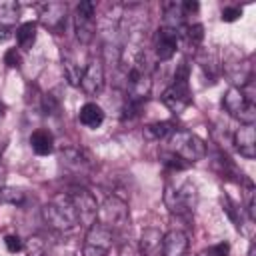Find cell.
Instances as JSON below:
<instances>
[{
    "label": "cell",
    "mask_w": 256,
    "mask_h": 256,
    "mask_svg": "<svg viewBox=\"0 0 256 256\" xmlns=\"http://www.w3.org/2000/svg\"><path fill=\"white\" fill-rule=\"evenodd\" d=\"M180 6H182V14H184V18H186V16L196 14V12H198V8H200V6H198V2H190V0H188V2H182Z\"/></svg>",
    "instance_id": "34"
},
{
    "label": "cell",
    "mask_w": 256,
    "mask_h": 256,
    "mask_svg": "<svg viewBox=\"0 0 256 256\" xmlns=\"http://www.w3.org/2000/svg\"><path fill=\"white\" fill-rule=\"evenodd\" d=\"M222 106L232 118L240 120V124H254L256 120V102L250 100L242 88L230 86L222 98Z\"/></svg>",
    "instance_id": "5"
},
{
    "label": "cell",
    "mask_w": 256,
    "mask_h": 256,
    "mask_svg": "<svg viewBox=\"0 0 256 256\" xmlns=\"http://www.w3.org/2000/svg\"><path fill=\"white\" fill-rule=\"evenodd\" d=\"M42 220L46 222L48 228L56 232H68L78 224L68 192L56 194L48 204L42 206Z\"/></svg>",
    "instance_id": "1"
},
{
    "label": "cell",
    "mask_w": 256,
    "mask_h": 256,
    "mask_svg": "<svg viewBox=\"0 0 256 256\" xmlns=\"http://www.w3.org/2000/svg\"><path fill=\"white\" fill-rule=\"evenodd\" d=\"M68 196L74 206L78 224L84 228H90L98 218V202L92 196V192H88L86 188H72V190H68Z\"/></svg>",
    "instance_id": "7"
},
{
    "label": "cell",
    "mask_w": 256,
    "mask_h": 256,
    "mask_svg": "<svg viewBox=\"0 0 256 256\" xmlns=\"http://www.w3.org/2000/svg\"><path fill=\"white\" fill-rule=\"evenodd\" d=\"M174 124L172 122H152L148 126H144V138L152 140V142H160V140H168V136L174 132Z\"/></svg>",
    "instance_id": "23"
},
{
    "label": "cell",
    "mask_w": 256,
    "mask_h": 256,
    "mask_svg": "<svg viewBox=\"0 0 256 256\" xmlns=\"http://www.w3.org/2000/svg\"><path fill=\"white\" fill-rule=\"evenodd\" d=\"M66 14H68V6L64 2H48L40 10V22L50 32L62 34L66 26Z\"/></svg>",
    "instance_id": "11"
},
{
    "label": "cell",
    "mask_w": 256,
    "mask_h": 256,
    "mask_svg": "<svg viewBox=\"0 0 256 256\" xmlns=\"http://www.w3.org/2000/svg\"><path fill=\"white\" fill-rule=\"evenodd\" d=\"M60 160H62V164L66 168H70L74 172H86L88 170V158L78 148H66V150H62Z\"/></svg>",
    "instance_id": "21"
},
{
    "label": "cell",
    "mask_w": 256,
    "mask_h": 256,
    "mask_svg": "<svg viewBox=\"0 0 256 256\" xmlns=\"http://www.w3.org/2000/svg\"><path fill=\"white\" fill-rule=\"evenodd\" d=\"M4 110H6V106H4V104H2V102H0V116H2V114H4Z\"/></svg>",
    "instance_id": "38"
},
{
    "label": "cell",
    "mask_w": 256,
    "mask_h": 256,
    "mask_svg": "<svg viewBox=\"0 0 256 256\" xmlns=\"http://www.w3.org/2000/svg\"><path fill=\"white\" fill-rule=\"evenodd\" d=\"M242 16V8H238V6H226L224 10H222V20L224 22H234V20H238Z\"/></svg>",
    "instance_id": "32"
},
{
    "label": "cell",
    "mask_w": 256,
    "mask_h": 256,
    "mask_svg": "<svg viewBox=\"0 0 256 256\" xmlns=\"http://www.w3.org/2000/svg\"><path fill=\"white\" fill-rule=\"evenodd\" d=\"M40 108H42V112H44L46 116H50V114H58V102L54 100L52 94H44V96H42Z\"/></svg>",
    "instance_id": "29"
},
{
    "label": "cell",
    "mask_w": 256,
    "mask_h": 256,
    "mask_svg": "<svg viewBox=\"0 0 256 256\" xmlns=\"http://www.w3.org/2000/svg\"><path fill=\"white\" fill-rule=\"evenodd\" d=\"M102 226L114 230H120L128 224V204L118 198V196H108L100 206H98V218Z\"/></svg>",
    "instance_id": "8"
},
{
    "label": "cell",
    "mask_w": 256,
    "mask_h": 256,
    "mask_svg": "<svg viewBox=\"0 0 256 256\" xmlns=\"http://www.w3.org/2000/svg\"><path fill=\"white\" fill-rule=\"evenodd\" d=\"M234 144H236V150L240 152V156L252 160L256 156V130H254V124H242L234 132Z\"/></svg>",
    "instance_id": "15"
},
{
    "label": "cell",
    "mask_w": 256,
    "mask_h": 256,
    "mask_svg": "<svg viewBox=\"0 0 256 256\" xmlns=\"http://www.w3.org/2000/svg\"><path fill=\"white\" fill-rule=\"evenodd\" d=\"M78 120L86 128H98L104 122V110L96 102H86L78 112Z\"/></svg>",
    "instance_id": "19"
},
{
    "label": "cell",
    "mask_w": 256,
    "mask_h": 256,
    "mask_svg": "<svg viewBox=\"0 0 256 256\" xmlns=\"http://www.w3.org/2000/svg\"><path fill=\"white\" fill-rule=\"evenodd\" d=\"M4 62H6V66H8V68H18V66H20V62H22L20 52H18L16 48H10V50L4 54Z\"/></svg>",
    "instance_id": "31"
},
{
    "label": "cell",
    "mask_w": 256,
    "mask_h": 256,
    "mask_svg": "<svg viewBox=\"0 0 256 256\" xmlns=\"http://www.w3.org/2000/svg\"><path fill=\"white\" fill-rule=\"evenodd\" d=\"M152 90V80H150V70L146 66H142L138 60L136 64L130 68L128 78H126V96H128V104H126V112L130 110L132 114H136L144 100L148 98Z\"/></svg>",
    "instance_id": "3"
},
{
    "label": "cell",
    "mask_w": 256,
    "mask_h": 256,
    "mask_svg": "<svg viewBox=\"0 0 256 256\" xmlns=\"http://www.w3.org/2000/svg\"><path fill=\"white\" fill-rule=\"evenodd\" d=\"M20 18V4L14 0H0V26L12 28Z\"/></svg>",
    "instance_id": "24"
},
{
    "label": "cell",
    "mask_w": 256,
    "mask_h": 256,
    "mask_svg": "<svg viewBox=\"0 0 256 256\" xmlns=\"http://www.w3.org/2000/svg\"><path fill=\"white\" fill-rule=\"evenodd\" d=\"M30 146L34 150V154L38 156H48L54 150V136L50 134V130L46 128H38L30 134Z\"/></svg>",
    "instance_id": "18"
},
{
    "label": "cell",
    "mask_w": 256,
    "mask_h": 256,
    "mask_svg": "<svg viewBox=\"0 0 256 256\" xmlns=\"http://www.w3.org/2000/svg\"><path fill=\"white\" fill-rule=\"evenodd\" d=\"M112 244H114V232L102 226L100 222H94L86 232L82 256H106Z\"/></svg>",
    "instance_id": "9"
},
{
    "label": "cell",
    "mask_w": 256,
    "mask_h": 256,
    "mask_svg": "<svg viewBox=\"0 0 256 256\" xmlns=\"http://www.w3.org/2000/svg\"><path fill=\"white\" fill-rule=\"evenodd\" d=\"M162 104L174 114L184 112L192 104V92L188 84V62H182L178 66L172 84L162 92Z\"/></svg>",
    "instance_id": "2"
},
{
    "label": "cell",
    "mask_w": 256,
    "mask_h": 256,
    "mask_svg": "<svg viewBox=\"0 0 256 256\" xmlns=\"http://www.w3.org/2000/svg\"><path fill=\"white\" fill-rule=\"evenodd\" d=\"M184 14H182V6L176 2H166L164 4V18H162V26L164 28H172L176 32H180V28L184 26Z\"/></svg>",
    "instance_id": "20"
},
{
    "label": "cell",
    "mask_w": 256,
    "mask_h": 256,
    "mask_svg": "<svg viewBox=\"0 0 256 256\" xmlns=\"http://www.w3.org/2000/svg\"><path fill=\"white\" fill-rule=\"evenodd\" d=\"M10 36H12V28H8V26H0V42H6Z\"/></svg>",
    "instance_id": "35"
},
{
    "label": "cell",
    "mask_w": 256,
    "mask_h": 256,
    "mask_svg": "<svg viewBox=\"0 0 256 256\" xmlns=\"http://www.w3.org/2000/svg\"><path fill=\"white\" fill-rule=\"evenodd\" d=\"M162 244H164V234L158 228L150 226L142 232L138 248H140L142 256H164L162 254Z\"/></svg>",
    "instance_id": "17"
},
{
    "label": "cell",
    "mask_w": 256,
    "mask_h": 256,
    "mask_svg": "<svg viewBox=\"0 0 256 256\" xmlns=\"http://www.w3.org/2000/svg\"><path fill=\"white\" fill-rule=\"evenodd\" d=\"M36 24L34 22H24L18 26L16 30V42H18V48L22 50H30L36 42Z\"/></svg>",
    "instance_id": "25"
},
{
    "label": "cell",
    "mask_w": 256,
    "mask_h": 256,
    "mask_svg": "<svg viewBox=\"0 0 256 256\" xmlns=\"http://www.w3.org/2000/svg\"><path fill=\"white\" fill-rule=\"evenodd\" d=\"M168 150L176 154L180 160H184L186 164L198 162L206 156L204 140L188 130H178V128L168 136Z\"/></svg>",
    "instance_id": "4"
},
{
    "label": "cell",
    "mask_w": 256,
    "mask_h": 256,
    "mask_svg": "<svg viewBox=\"0 0 256 256\" xmlns=\"http://www.w3.org/2000/svg\"><path fill=\"white\" fill-rule=\"evenodd\" d=\"M4 244H6V250H8L10 254H16V252L24 250V242L20 240L18 234H8V236L4 238Z\"/></svg>",
    "instance_id": "30"
},
{
    "label": "cell",
    "mask_w": 256,
    "mask_h": 256,
    "mask_svg": "<svg viewBox=\"0 0 256 256\" xmlns=\"http://www.w3.org/2000/svg\"><path fill=\"white\" fill-rule=\"evenodd\" d=\"M26 202V192L16 186H2L0 188V204L10 206H22Z\"/></svg>",
    "instance_id": "26"
},
{
    "label": "cell",
    "mask_w": 256,
    "mask_h": 256,
    "mask_svg": "<svg viewBox=\"0 0 256 256\" xmlns=\"http://www.w3.org/2000/svg\"><path fill=\"white\" fill-rule=\"evenodd\" d=\"M178 38H184L186 46L196 50L204 40V28H202V24H184L178 32Z\"/></svg>",
    "instance_id": "22"
},
{
    "label": "cell",
    "mask_w": 256,
    "mask_h": 256,
    "mask_svg": "<svg viewBox=\"0 0 256 256\" xmlns=\"http://www.w3.org/2000/svg\"><path fill=\"white\" fill-rule=\"evenodd\" d=\"M80 88L88 96H94L104 88V66L100 60L88 62V66L84 68L82 78H80Z\"/></svg>",
    "instance_id": "13"
},
{
    "label": "cell",
    "mask_w": 256,
    "mask_h": 256,
    "mask_svg": "<svg viewBox=\"0 0 256 256\" xmlns=\"http://www.w3.org/2000/svg\"><path fill=\"white\" fill-rule=\"evenodd\" d=\"M2 178H4V170H2V166H0V188H2Z\"/></svg>",
    "instance_id": "36"
},
{
    "label": "cell",
    "mask_w": 256,
    "mask_h": 256,
    "mask_svg": "<svg viewBox=\"0 0 256 256\" xmlns=\"http://www.w3.org/2000/svg\"><path fill=\"white\" fill-rule=\"evenodd\" d=\"M178 40L180 38H178L176 30L160 26V30L154 36V56H156V60H160V62L170 60L178 50Z\"/></svg>",
    "instance_id": "12"
},
{
    "label": "cell",
    "mask_w": 256,
    "mask_h": 256,
    "mask_svg": "<svg viewBox=\"0 0 256 256\" xmlns=\"http://www.w3.org/2000/svg\"><path fill=\"white\" fill-rule=\"evenodd\" d=\"M228 252H230V246L226 242H220L208 250V256H228Z\"/></svg>",
    "instance_id": "33"
},
{
    "label": "cell",
    "mask_w": 256,
    "mask_h": 256,
    "mask_svg": "<svg viewBox=\"0 0 256 256\" xmlns=\"http://www.w3.org/2000/svg\"><path fill=\"white\" fill-rule=\"evenodd\" d=\"M24 252H26V256H44L46 254V242L40 236H30L24 242Z\"/></svg>",
    "instance_id": "28"
},
{
    "label": "cell",
    "mask_w": 256,
    "mask_h": 256,
    "mask_svg": "<svg viewBox=\"0 0 256 256\" xmlns=\"http://www.w3.org/2000/svg\"><path fill=\"white\" fill-rule=\"evenodd\" d=\"M164 200L170 208L172 214H178V216H188L192 214V210L196 208V202H198V190L192 182H184L182 186L178 188H166V194H164Z\"/></svg>",
    "instance_id": "6"
},
{
    "label": "cell",
    "mask_w": 256,
    "mask_h": 256,
    "mask_svg": "<svg viewBox=\"0 0 256 256\" xmlns=\"http://www.w3.org/2000/svg\"><path fill=\"white\" fill-rule=\"evenodd\" d=\"M248 256H254V244L250 246V250H248Z\"/></svg>",
    "instance_id": "37"
},
{
    "label": "cell",
    "mask_w": 256,
    "mask_h": 256,
    "mask_svg": "<svg viewBox=\"0 0 256 256\" xmlns=\"http://www.w3.org/2000/svg\"><path fill=\"white\" fill-rule=\"evenodd\" d=\"M96 8L92 2L84 0L74 10V32L80 44H88L96 34Z\"/></svg>",
    "instance_id": "10"
},
{
    "label": "cell",
    "mask_w": 256,
    "mask_h": 256,
    "mask_svg": "<svg viewBox=\"0 0 256 256\" xmlns=\"http://www.w3.org/2000/svg\"><path fill=\"white\" fill-rule=\"evenodd\" d=\"M188 252V234L180 228H174L164 234L162 254L164 256H186Z\"/></svg>",
    "instance_id": "16"
},
{
    "label": "cell",
    "mask_w": 256,
    "mask_h": 256,
    "mask_svg": "<svg viewBox=\"0 0 256 256\" xmlns=\"http://www.w3.org/2000/svg\"><path fill=\"white\" fill-rule=\"evenodd\" d=\"M224 74L232 82L234 88H242L252 80V64L248 58L244 60H230L224 64Z\"/></svg>",
    "instance_id": "14"
},
{
    "label": "cell",
    "mask_w": 256,
    "mask_h": 256,
    "mask_svg": "<svg viewBox=\"0 0 256 256\" xmlns=\"http://www.w3.org/2000/svg\"><path fill=\"white\" fill-rule=\"evenodd\" d=\"M62 66H64V76L66 80L72 84V86H80V78H82V66L72 58V56H66L62 60Z\"/></svg>",
    "instance_id": "27"
}]
</instances>
